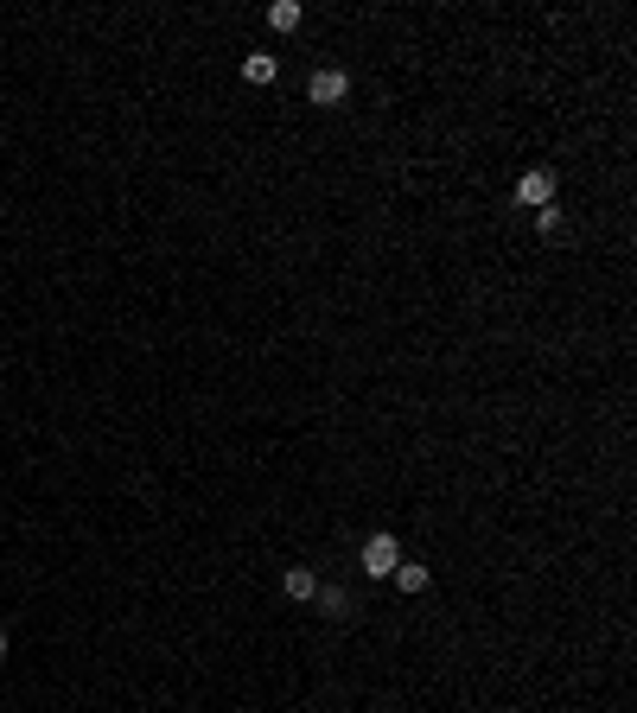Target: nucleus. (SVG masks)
I'll use <instances>...</instances> for the list:
<instances>
[{
    "mask_svg": "<svg viewBox=\"0 0 637 713\" xmlns=\"http://www.w3.org/2000/svg\"><path fill=\"white\" fill-rule=\"evenodd\" d=\"M357 561H364L370 580H389L395 561H408V554H402V542H395V535L383 529V535H370V542H364V554H357Z\"/></svg>",
    "mask_w": 637,
    "mask_h": 713,
    "instance_id": "obj_1",
    "label": "nucleus"
},
{
    "mask_svg": "<svg viewBox=\"0 0 637 713\" xmlns=\"http://www.w3.org/2000/svg\"><path fill=\"white\" fill-rule=\"evenodd\" d=\"M344 96H351V77H344V71H332V64L306 77V102H313V109H338Z\"/></svg>",
    "mask_w": 637,
    "mask_h": 713,
    "instance_id": "obj_2",
    "label": "nucleus"
},
{
    "mask_svg": "<svg viewBox=\"0 0 637 713\" xmlns=\"http://www.w3.org/2000/svg\"><path fill=\"white\" fill-rule=\"evenodd\" d=\"M516 204H529V211L555 204V172H548V166H529L523 179H516Z\"/></svg>",
    "mask_w": 637,
    "mask_h": 713,
    "instance_id": "obj_3",
    "label": "nucleus"
},
{
    "mask_svg": "<svg viewBox=\"0 0 637 713\" xmlns=\"http://www.w3.org/2000/svg\"><path fill=\"white\" fill-rule=\"evenodd\" d=\"M281 593L294 599V605H306V599L319 593V573H313V567H287V573H281Z\"/></svg>",
    "mask_w": 637,
    "mask_h": 713,
    "instance_id": "obj_4",
    "label": "nucleus"
},
{
    "mask_svg": "<svg viewBox=\"0 0 637 713\" xmlns=\"http://www.w3.org/2000/svg\"><path fill=\"white\" fill-rule=\"evenodd\" d=\"M395 586H402V593H427V586H434V573H427L421 561H395V573H389Z\"/></svg>",
    "mask_w": 637,
    "mask_h": 713,
    "instance_id": "obj_5",
    "label": "nucleus"
},
{
    "mask_svg": "<svg viewBox=\"0 0 637 713\" xmlns=\"http://www.w3.org/2000/svg\"><path fill=\"white\" fill-rule=\"evenodd\" d=\"M300 20H306L300 0H274V7H268V26H274V32H294Z\"/></svg>",
    "mask_w": 637,
    "mask_h": 713,
    "instance_id": "obj_6",
    "label": "nucleus"
},
{
    "mask_svg": "<svg viewBox=\"0 0 637 713\" xmlns=\"http://www.w3.org/2000/svg\"><path fill=\"white\" fill-rule=\"evenodd\" d=\"M313 605H319L325 618H351V599H344L338 586H319V593H313Z\"/></svg>",
    "mask_w": 637,
    "mask_h": 713,
    "instance_id": "obj_7",
    "label": "nucleus"
},
{
    "mask_svg": "<svg viewBox=\"0 0 637 713\" xmlns=\"http://www.w3.org/2000/svg\"><path fill=\"white\" fill-rule=\"evenodd\" d=\"M274 71H281V64H274L268 51H249V58H243V77L249 83H274Z\"/></svg>",
    "mask_w": 637,
    "mask_h": 713,
    "instance_id": "obj_8",
    "label": "nucleus"
},
{
    "mask_svg": "<svg viewBox=\"0 0 637 713\" xmlns=\"http://www.w3.org/2000/svg\"><path fill=\"white\" fill-rule=\"evenodd\" d=\"M536 230H542V236H561V204H542V211H536Z\"/></svg>",
    "mask_w": 637,
    "mask_h": 713,
    "instance_id": "obj_9",
    "label": "nucleus"
},
{
    "mask_svg": "<svg viewBox=\"0 0 637 713\" xmlns=\"http://www.w3.org/2000/svg\"><path fill=\"white\" fill-rule=\"evenodd\" d=\"M0 656H7V631H0Z\"/></svg>",
    "mask_w": 637,
    "mask_h": 713,
    "instance_id": "obj_10",
    "label": "nucleus"
}]
</instances>
